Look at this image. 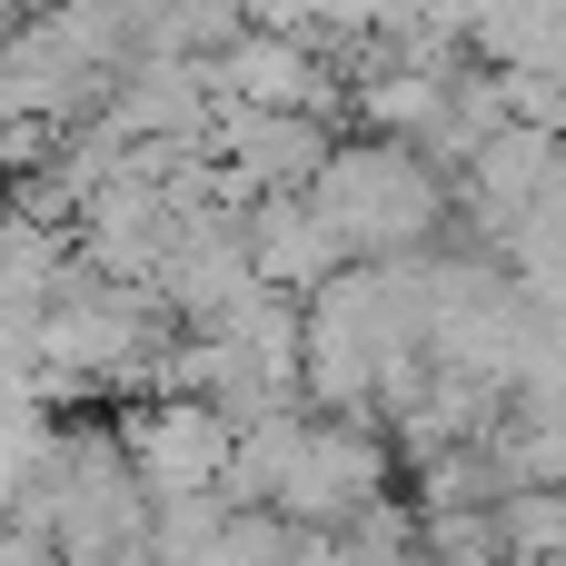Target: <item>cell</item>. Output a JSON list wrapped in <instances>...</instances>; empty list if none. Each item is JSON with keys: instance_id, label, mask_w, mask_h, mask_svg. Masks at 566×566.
I'll use <instances>...</instances> for the list:
<instances>
[{"instance_id": "6da1fadb", "label": "cell", "mask_w": 566, "mask_h": 566, "mask_svg": "<svg viewBox=\"0 0 566 566\" xmlns=\"http://www.w3.org/2000/svg\"><path fill=\"white\" fill-rule=\"evenodd\" d=\"M318 209L338 219V239L368 259V249H418L438 229V169L418 159V139H338V159L318 169Z\"/></svg>"}, {"instance_id": "7a4b0ae2", "label": "cell", "mask_w": 566, "mask_h": 566, "mask_svg": "<svg viewBox=\"0 0 566 566\" xmlns=\"http://www.w3.org/2000/svg\"><path fill=\"white\" fill-rule=\"evenodd\" d=\"M219 139H229V169L249 179V189H318V169L338 159V129H328V109H229L219 119Z\"/></svg>"}, {"instance_id": "3957f363", "label": "cell", "mask_w": 566, "mask_h": 566, "mask_svg": "<svg viewBox=\"0 0 566 566\" xmlns=\"http://www.w3.org/2000/svg\"><path fill=\"white\" fill-rule=\"evenodd\" d=\"M129 448H139V478H149V488L199 497V488H219V468H229V418L199 408V398H169V408H149V418L129 428Z\"/></svg>"}]
</instances>
